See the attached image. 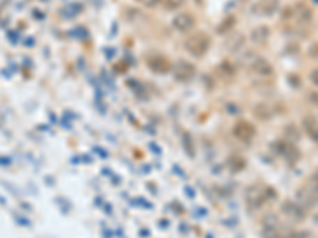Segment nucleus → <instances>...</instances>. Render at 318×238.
<instances>
[{
  "label": "nucleus",
  "instance_id": "1",
  "mask_svg": "<svg viewBox=\"0 0 318 238\" xmlns=\"http://www.w3.org/2000/svg\"><path fill=\"white\" fill-rule=\"evenodd\" d=\"M185 46L186 49L191 53V54H194V56H201L207 51V48H209V40L204 37L202 34L199 35H194V37H191L186 40L185 43Z\"/></svg>",
  "mask_w": 318,
  "mask_h": 238
},
{
  "label": "nucleus",
  "instance_id": "2",
  "mask_svg": "<svg viewBox=\"0 0 318 238\" xmlns=\"http://www.w3.org/2000/svg\"><path fill=\"white\" fill-rule=\"evenodd\" d=\"M193 26H194V19L188 13H181V14H178V16H175V19H174V27L180 32L189 31Z\"/></svg>",
  "mask_w": 318,
  "mask_h": 238
},
{
  "label": "nucleus",
  "instance_id": "3",
  "mask_svg": "<svg viewBox=\"0 0 318 238\" xmlns=\"http://www.w3.org/2000/svg\"><path fill=\"white\" fill-rule=\"evenodd\" d=\"M294 13H296V18H298L299 23L307 24L312 21V10L309 8L306 3H298L294 6Z\"/></svg>",
  "mask_w": 318,
  "mask_h": 238
},
{
  "label": "nucleus",
  "instance_id": "4",
  "mask_svg": "<svg viewBox=\"0 0 318 238\" xmlns=\"http://www.w3.org/2000/svg\"><path fill=\"white\" fill-rule=\"evenodd\" d=\"M304 127H306V131L310 135V138L318 141V121H317V118H314V116L306 118L304 119Z\"/></svg>",
  "mask_w": 318,
  "mask_h": 238
},
{
  "label": "nucleus",
  "instance_id": "5",
  "mask_svg": "<svg viewBox=\"0 0 318 238\" xmlns=\"http://www.w3.org/2000/svg\"><path fill=\"white\" fill-rule=\"evenodd\" d=\"M183 2H185V0H166L169 8H178V6L183 5Z\"/></svg>",
  "mask_w": 318,
  "mask_h": 238
},
{
  "label": "nucleus",
  "instance_id": "6",
  "mask_svg": "<svg viewBox=\"0 0 318 238\" xmlns=\"http://www.w3.org/2000/svg\"><path fill=\"white\" fill-rule=\"evenodd\" d=\"M139 2L142 5H145V6H150V8H153V6H156L161 0H139Z\"/></svg>",
  "mask_w": 318,
  "mask_h": 238
},
{
  "label": "nucleus",
  "instance_id": "7",
  "mask_svg": "<svg viewBox=\"0 0 318 238\" xmlns=\"http://www.w3.org/2000/svg\"><path fill=\"white\" fill-rule=\"evenodd\" d=\"M310 79H312V83L315 86H318V68H315L312 73H310Z\"/></svg>",
  "mask_w": 318,
  "mask_h": 238
},
{
  "label": "nucleus",
  "instance_id": "8",
  "mask_svg": "<svg viewBox=\"0 0 318 238\" xmlns=\"http://www.w3.org/2000/svg\"><path fill=\"white\" fill-rule=\"evenodd\" d=\"M315 181H317V184H318V173H317V175H315Z\"/></svg>",
  "mask_w": 318,
  "mask_h": 238
}]
</instances>
